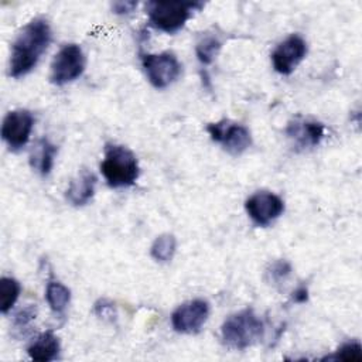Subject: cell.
<instances>
[{
    "label": "cell",
    "instance_id": "cell-1",
    "mask_svg": "<svg viewBox=\"0 0 362 362\" xmlns=\"http://www.w3.org/2000/svg\"><path fill=\"white\" fill-rule=\"evenodd\" d=\"M52 38L49 23L44 17L28 21L11 44L8 75L14 79L25 76L38 64Z\"/></svg>",
    "mask_w": 362,
    "mask_h": 362
},
{
    "label": "cell",
    "instance_id": "cell-2",
    "mask_svg": "<svg viewBox=\"0 0 362 362\" xmlns=\"http://www.w3.org/2000/svg\"><path fill=\"white\" fill-rule=\"evenodd\" d=\"M100 171L110 188L132 187L139 175V161L132 150L120 144H106Z\"/></svg>",
    "mask_w": 362,
    "mask_h": 362
},
{
    "label": "cell",
    "instance_id": "cell-3",
    "mask_svg": "<svg viewBox=\"0 0 362 362\" xmlns=\"http://www.w3.org/2000/svg\"><path fill=\"white\" fill-rule=\"evenodd\" d=\"M263 329V321L257 317L253 308H243L223 321L221 337L225 346L242 351L260 339Z\"/></svg>",
    "mask_w": 362,
    "mask_h": 362
},
{
    "label": "cell",
    "instance_id": "cell-4",
    "mask_svg": "<svg viewBox=\"0 0 362 362\" xmlns=\"http://www.w3.org/2000/svg\"><path fill=\"white\" fill-rule=\"evenodd\" d=\"M204 7L201 1H147L146 13L150 24L167 34L177 33L192 17L194 11Z\"/></svg>",
    "mask_w": 362,
    "mask_h": 362
},
{
    "label": "cell",
    "instance_id": "cell-5",
    "mask_svg": "<svg viewBox=\"0 0 362 362\" xmlns=\"http://www.w3.org/2000/svg\"><path fill=\"white\" fill-rule=\"evenodd\" d=\"M86 66V58L78 44L64 45L51 62L49 79L54 85L62 86L78 79Z\"/></svg>",
    "mask_w": 362,
    "mask_h": 362
},
{
    "label": "cell",
    "instance_id": "cell-6",
    "mask_svg": "<svg viewBox=\"0 0 362 362\" xmlns=\"http://www.w3.org/2000/svg\"><path fill=\"white\" fill-rule=\"evenodd\" d=\"M141 65L148 82L157 89L170 86L181 74V64L173 52H141Z\"/></svg>",
    "mask_w": 362,
    "mask_h": 362
},
{
    "label": "cell",
    "instance_id": "cell-7",
    "mask_svg": "<svg viewBox=\"0 0 362 362\" xmlns=\"http://www.w3.org/2000/svg\"><path fill=\"white\" fill-rule=\"evenodd\" d=\"M206 132L215 143L221 144L228 153L233 156L245 153L252 144V134L249 129L228 119L209 123L206 126Z\"/></svg>",
    "mask_w": 362,
    "mask_h": 362
},
{
    "label": "cell",
    "instance_id": "cell-8",
    "mask_svg": "<svg viewBox=\"0 0 362 362\" xmlns=\"http://www.w3.org/2000/svg\"><path fill=\"white\" fill-rule=\"evenodd\" d=\"M209 317V304L202 298H194L178 305L171 314V325L180 334H197Z\"/></svg>",
    "mask_w": 362,
    "mask_h": 362
},
{
    "label": "cell",
    "instance_id": "cell-9",
    "mask_svg": "<svg viewBox=\"0 0 362 362\" xmlns=\"http://www.w3.org/2000/svg\"><path fill=\"white\" fill-rule=\"evenodd\" d=\"M34 116L25 109H16L8 112L1 124V139L13 150L17 151L23 148L33 132Z\"/></svg>",
    "mask_w": 362,
    "mask_h": 362
},
{
    "label": "cell",
    "instance_id": "cell-10",
    "mask_svg": "<svg viewBox=\"0 0 362 362\" xmlns=\"http://www.w3.org/2000/svg\"><path fill=\"white\" fill-rule=\"evenodd\" d=\"M245 209L257 226H267L284 212L283 199L269 191H257L245 202Z\"/></svg>",
    "mask_w": 362,
    "mask_h": 362
},
{
    "label": "cell",
    "instance_id": "cell-11",
    "mask_svg": "<svg viewBox=\"0 0 362 362\" xmlns=\"http://www.w3.org/2000/svg\"><path fill=\"white\" fill-rule=\"evenodd\" d=\"M307 55V42L298 34L283 40L272 52V64L276 72L290 75Z\"/></svg>",
    "mask_w": 362,
    "mask_h": 362
},
{
    "label": "cell",
    "instance_id": "cell-12",
    "mask_svg": "<svg viewBox=\"0 0 362 362\" xmlns=\"http://www.w3.org/2000/svg\"><path fill=\"white\" fill-rule=\"evenodd\" d=\"M324 130L322 123L297 116L288 122L286 133L298 148H307L320 144L324 137Z\"/></svg>",
    "mask_w": 362,
    "mask_h": 362
},
{
    "label": "cell",
    "instance_id": "cell-13",
    "mask_svg": "<svg viewBox=\"0 0 362 362\" xmlns=\"http://www.w3.org/2000/svg\"><path fill=\"white\" fill-rule=\"evenodd\" d=\"M95 187V174L89 170H81V173L71 180L65 192V198L74 206H83L93 198Z\"/></svg>",
    "mask_w": 362,
    "mask_h": 362
},
{
    "label": "cell",
    "instance_id": "cell-14",
    "mask_svg": "<svg viewBox=\"0 0 362 362\" xmlns=\"http://www.w3.org/2000/svg\"><path fill=\"white\" fill-rule=\"evenodd\" d=\"M59 339L52 331H45L38 335L31 345L27 348L28 356L38 362H48L58 356L59 354Z\"/></svg>",
    "mask_w": 362,
    "mask_h": 362
},
{
    "label": "cell",
    "instance_id": "cell-15",
    "mask_svg": "<svg viewBox=\"0 0 362 362\" xmlns=\"http://www.w3.org/2000/svg\"><path fill=\"white\" fill-rule=\"evenodd\" d=\"M57 153L58 148L54 143H51L47 137L40 139L31 153V167L35 168V171H38L41 175H48L54 167Z\"/></svg>",
    "mask_w": 362,
    "mask_h": 362
},
{
    "label": "cell",
    "instance_id": "cell-16",
    "mask_svg": "<svg viewBox=\"0 0 362 362\" xmlns=\"http://www.w3.org/2000/svg\"><path fill=\"white\" fill-rule=\"evenodd\" d=\"M223 44V40L219 34L215 31H205L199 35L197 45H195V54L198 61L202 65H209L216 58L218 52L221 51Z\"/></svg>",
    "mask_w": 362,
    "mask_h": 362
},
{
    "label": "cell",
    "instance_id": "cell-17",
    "mask_svg": "<svg viewBox=\"0 0 362 362\" xmlns=\"http://www.w3.org/2000/svg\"><path fill=\"white\" fill-rule=\"evenodd\" d=\"M45 300L55 314H62L71 301V290L62 283L51 280L45 288Z\"/></svg>",
    "mask_w": 362,
    "mask_h": 362
},
{
    "label": "cell",
    "instance_id": "cell-18",
    "mask_svg": "<svg viewBox=\"0 0 362 362\" xmlns=\"http://www.w3.org/2000/svg\"><path fill=\"white\" fill-rule=\"evenodd\" d=\"M175 250H177L175 236L171 233H163L154 239L150 253L154 260L160 263H167L174 257Z\"/></svg>",
    "mask_w": 362,
    "mask_h": 362
},
{
    "label": "cell",
    "instance_id": "cell-19",
    "mask_svg": "<svg viewBox=\"0 0 362 362\" xmlns=\"http://www.w3.org/2000/svg\"><path fill=\"white\" fill-rule=\"evenodd\" d=\"M21 291L20 283L13 277L0 279V311L7 314L16 304Z\"/></svg>",
    "mask_w": 362,
    "mask_h": 362
},
{
    "label": "cell",
    "instance_id": "cell-20",
    "mask_svg": "<svg viewBox=\"0 0 362 362\" xmlns=\"http://www.w3.org/2000/svg\"><path fill=\"white\" fill-rule=\"evenodd\" d=\"M329 359H339L348 362H359L362 359V346L359 342H346L341 345Z\"/></svg>",
    "mask_w": 362,
    "mask_h": 362
},
{
    "label": "cell",
    "instance_id": "cell-21",
    "mask_svg": "<svg viewBox=\"0 0 362 362\" xmlns=\"http://www.w3.org/2000/svg\"><path fill=\"white\" fill-rule=\"evenodd\" d=\"M35 315H37V308L34 305H27V307L18 310L13 318L14 328L20 329V331L25 329L35 320Z\"/></svg>",
    "mask_w": 362,
    "mask_h": 362
},
{
    "label": "cell",
    "instance_id": "cell-22",
    "mask_svg": "<svg viewBox=\"0 0 362 362\" xmlns=\"http://www.w3.org/2000/svg\"><path fill=\"white\" fill-rule=\"evenodd\" d=\"M291 273V264L287 260H277L270 266L269 274L273 281H281Z\"/></svg>",
    "mask_w": 362,
    "mask_h": 362
},
{
    "label": "cell",
    "instance_id": "cell-23",
    "mask_svg": "<svg viewBox=\"0 0 362 362\" xmlns=\"http://www.w3.org/2000/svg\"><path fill=\"white\" fill-rule=\"evenodd\" d=\"M115 304L106 298H102L99 300L96 304H95V313L98 317L100 318H112L115 315Z\"/></svg>",
    "mask_w": 362,
    "mask_h": 362
},
{
    "label": "cell",
    "instance_id": "cell-24",
    "mask_svg": "<svg viewBox=\"0 0 362 362\" xmlns=\"http://www.w3.org/2000/svg\"><path fill=\"white\" fill-rule=\"evenodd\" d=\"M137 7V1H115L112 10L116 14H129Z\"/></svg>",
    "mask_w": 362,
    "mask_h": 362
},
{
    "label": "cell",
    "instance_id": "cell-25",
    "mask_svg": "<svg viewBox=\"0 0 362 362\" xmlns=\"http://www.w3.org/2000/svg\"><path fill=\"white\" fill-rule=\"evenodd\" d=\"M291 300L294 303H305L308 300V288L305 286H300L297 287L294 291H293V296H291Z\"/></svg>",
    "mask_w": 362,
    "mask_h": 362
}]
</instances>
